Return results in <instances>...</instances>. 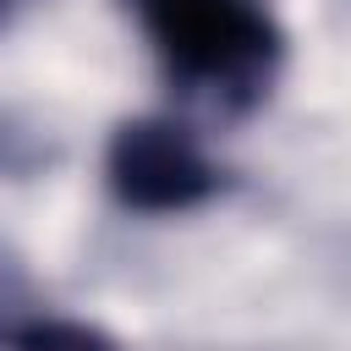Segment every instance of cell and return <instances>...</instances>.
I'll use <instances>...</instances> for the list:
<instances>
[{
  "mask_svg": "<svg viewBox=\"0 0 351 351\" xmlns=\"http://www.w3.org/2000/svg\"><path fill=\"white\" fill-rule=\"evenodd\" d=\"M137 16L176 82L241 110L280 60V27L258 0H137Z\"/></svg>",
  "mask_w": 351,
  "mask_h": 351,
  "instance_id": "6da1fadb",
  "label": "cell"
},
{
  "mask_svg": "<svg viewBox=\"0 0 351 351\" xmlns=\"http://www.w3.org/2000/svg\"><path fill=\"white\" fill-rule=\"evenodd\" d=\"M104 176H110V192L143 214H181L219 192V170L197 154V143L176 121H159V115L115 126Z\"/></svg>",
  "mask_w": 351,
  "mask_h": 351,
  "instance_id": "7a4b0ae2",
  "label": "cell"
},
{
  "mask_svg": "<svg viewBox=\"0 0 351 351\" xmlns=\"http://www.w3.org/2000/svg\"><path fill=\"white\" fill-rule=\"evenodd\" d=\"M11 351H121L110 335H99L93 324H71V318H33Z\"/></svg>",
  "mask_w": 351,
  "mask_h": 351,
  "instance_id": "3957f363",
  "label": "cell"
},
{
  "mask_svg": "<svg viewBox=\"0 0 351 351\" xmlns=\"http://www.w3.org/2000/svg\"><path fill=\"white\" fill-rule=\"evenodd\" d=\"M33 324V291L11 252H0V340H16Z\"/></svg>",
  "mask_w": 351,
  "mask_h": 351,
  "instance_id": "277c9868",
  "label": "cell"
}]
</instances>
